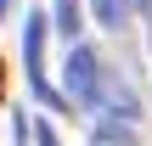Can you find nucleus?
<instances>
[{
    "label": "nucleus",
    "mask_w": 152,
    "mask_h": 146,
    "mask_svg": "<svg viewBox=\"0 0 152 146\" xmlns=\"http://www.w3.org/2000/svg\"><path fill=\"white\" fill-rule=\"evenodd\" d=\"M62 84L79 107H96V90H102V62L90 45H73L68 39V62H62Z\"/></svg>",
    "instance_id": "obj_1"
},
{
    "label": "nucleus",
    "mask_w": 152,
    "mask_h": 146,
    "mask_svg": "<svg viewBox=\"0 0 152 146\" xmlns=\"http://www.w3.org/2000/svg\"><path fill=\"white\" fill-rule=\"evenodd\" d=\"M45 34H51V23H45L39 11H28V23H23V62H28V84H34L45 101H56V96H51V84H45Z\"/></svg>",
    "instance_id": "obj_2"
},
{
    "label": "nucleus",
    "mask_w": 152,
    "mask_h": 146,
    "mask_svg": "<svg viewBox=\"0 0 152 146\" xmlns=\"http://www.w3.org/2000/svg\"><path fill=\"white\" fill-rule=\"evenodd\" d=\"M90 6H96V23H102V28H118V23L130 17V0H90Z\"/></svg>",
    "instance_id": "obj_3"
},
{
    "label": "nucleus",
    "mask_w": 152,
    "mask_h": 146,
    "mask_svg": "<svg viewBox=\"0 0 152 146\" xmlns=\"http://www.w3.org/2000/svg\"><path fill=\"white\" fill-rule=\"evenodd\" d=\"M56 34H62V39L79 34V0H56Z\"/></svg>",
    "instance_id": "obj_4"
},
{
    "label": "nucleus",
    "mask_w": 152,
    "mask_h": 146,
    "mask_svg": "<svg viewBox=\"0 0 152 146\" xmlns=\"http://www.w3.org/2000/svg\"><path fill=\"white\" fill-rule=\"evenodd\" d=\"M34 141H39V146H56V135H51V124H45V118H34Z\"/></svg>",
    "instance_id": "obj_5"
},
{
    "label": "nucleus",
    "mask_w": 152,
    "mask_h": 146,
    "mask_svg": "<svg viewBox=\"0 0 152 146\" xmlns=\"http://www.w3.org/2000/svg\"><path fill=\"white\" fill-rule=\"evenodd\" d=\"M0 96H6V68H0Z\"/></svg>",
    "instance_id": "obj_6"
},
{
    "label": "nucleus",
    "mask_w": 152,
    "mask_h": 146,
    "mask_svg": "<svg viewBox=\"0 0 152 146\" xmlns=\"http://www.w3.org/2000/svg\"><path fill=\"white\" fill-rule=\"evenodd\" d=\"M6 6H11V0H0V17H6Z\"/></svg>",
    "instance_id": "obj_7"
}]
</instances>
